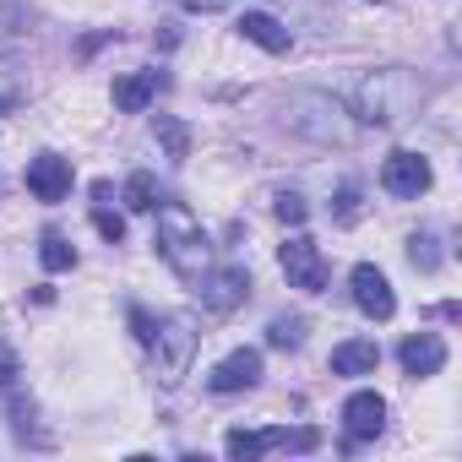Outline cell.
I'll use <instances>...</instances> for the list:
<instances>
[{"instance_id": "17", "label": "cell", "mask_w": 462, "mask_h": 462, "mask_svg": "<svg viewBox=\"0 0 462 462\" xmlns=\"http://www.w3.org/2000/svg\"><path fill=\"white\" fill-rule=\"evenodd\" d=\"M152 131H158V142H163V152H169V158H190V125H185V120L158 115V120H152Z\"/></svg>"}, {"instance_id": "16", "label": "cell", "mask_w": 462, "mask_h": 462, "mask_svg": "<svg viewBox=\"0 0 462 462\" xmlns=\"http://www.w3.org/2000/svg\"><path fill=\"white\" fill-rule=\"evenodd\" d=\"M39 262H44L50 273H66V267H77V245H71L66 235H55V228H44V240H39Z\"/></svg>"}, {"instance_id": "29", "label": "cell", "mask_w": 462, "mask_h": 462, "mask_svg": "<svg viewBox=\"0 0 462 462\" xmlns=\"http://www.w3.org/2000/svg\"><path fill=\"white\" fill-rule=\"evenodd\" d=\"M12 381H17V365H12V359H0V386H12Z\"/></svg>"}, {"instance_id": "18", "label": "cell", "mask_w": 462, "mask_h": 462, "mask_svg": "<svg viewBox=\"0 0 462 462\" xmlns=\"http://www.w3.org/2000/svg\"><path fill=\"white\" fill-rule=\"evenodd\" d=\"M359 217H365V190H359L354 180H343V185H337V196H332V223H343V228H348V223H359Z\"/></svg>"}, {"instance_id": "19", "label": "cell", "mask_w": 462, "mask_h": 462, "mask_svg": "<svg viewBox=\"0 0 462 462\" xmlns=\"http://www.w3.org/2000/svg\"><path fill=\"white\" fill-rule=\"evenodd\" d=\"M125 207H131V212H152V207H158V180H152L147 169H136V174L125 180Z\"/></svg>"}, {"instance_id": "5", "label": "cell", "mask_w": 462, "mask_h": 462, "mask_svg": "<svg viewBox=\"0 0 462 462\" xmlns=\"http://www.w3.org/2000/svg\"><path fill=\"white\" fill-rule=\"evenodd\" d=\"M196 294H201V310L228 316V310H240L251 300V273L245 267H207L196 278Z\"/></svg>"}, {"instance_id": "28", "label": "cell", "mask_w": 462, "mask_h": 462, "mask_svg": "<svg viewBox=\"0 0 462 462\" xmlns=\"http://www.w3.org/2000/svg\"><path fill=\"white\" fill-rule=\"evenodd\" d=\"M180 6H185V12H223L228 0H180Z\"/></svg>"}, {"instance_id": "15", "label": "cell", "mask_w": 462, "mask_h": 462, "mask_svg": "<svg viewBox=\"0 0 462 462\" xmlns=\"http://www.w3.org/2000/svg\"><path fill=\"white\" fill-rule=\"evenodd\" d=\"M240 33H245L251 44H262L267 55H289V44H294L289 28H283L278 17H267V12H245V17H240Z\"/></svg>"}, {"instance_id": "8", "label": "cell", "mask_w": 462, "mask_h": 462, "mask_svg": "<svg viewBox=\"0 0 462 462\" xmlns=\"http://www.w3.org/2000/svg\"><path fill=\"white\" fill-rule=\"evenodd\" d=\"M343 430H348L343 451H354L359 440H375V435L386 430V397H381V392H354V397L343 402Z\"/></svg>"}, {"instance_id": "4", "label": "cell", "mask_w": 462, "mask_h": 462, "mask_svg": "<svg viewBox=\"0 0 462 462\" xmlns=\"http://www.w3.org/2000/svg\"><path fill=\"white\" fill-rule=\"evenodd\" d=\"M196 348H201L196 321H190V316H163V321L152 327V343H147L158 381H163V386H180L185 370H190V359H196Z\"/></svg>"}, {"instance_id": "22", "label": "cell", "mask_w": 462, "mask_h": 462, "mask_svg": "<svg viewBox=\"0 0 462 462\" xmlns=\"http://www.w3.org/2000/svg\"><path fill=\"white\" fill-rule=\"evenodd\" d=\"M408 262H413L419 273H435V267H440V240L430 235V228H424V235H413V240H408Z\"/></svg>"}, {"instance_id": "30", "label": "cell", "mask_w": 462, "mask_h": 462, "mask_svg": "<svg viewBox=\"0 0 462 462\" xmlns=\"http://www.w3.org/2000/svg\"><path fill=\"white\" fill-rule=\"evenodd\" d=\"M375 6H381V0H375Z\"/></svg>"}, {"instance_id": "23", "label": "cell", "mask_w": 462, "mask_h": 462, "mask_svg": "<svg viewBox=\"0 0 462 462\" xmlns=\"http://www.w3.org/2000/svg\"><path fill=\"white\" fill-rule=\"evenodd\" d=\"M23 98H28V88H23L17 66H6V60H0V115H12V109H17Z\"/></svg>"}, {"instance_id": "7", "label": "cell", "mask_w": 462, "mask_h": 462, "mask_svg": "<svg viewBox=\"0 0 462 462\" xmlns=\"http://www.w3.org/2000/svg\"><path fill=\"white\" fill-rule=\"evenodd\" d=\"M381 190H386V196H397V201H413V196H424V190H430V163H424L419 152L397 147V152L381 163Z\"/></svg>"}, {"instance_id": "13", "label": "cell", "mask_w": 462, "mask_h": 462, "mask_svg": "<svg viewBox=\"0 0 462 462\" xmlns=\"http://www.w3.org/2000/svg\"><path fill=\"white\" fill-rule=\"evenodd\" d=\"M158 88H163V71H131V77L115 82V109L120 115H142L158 98Z\"/></svg>"}, {"instance_id": "14", "label": "cell", "mask_w": 462, "mask_h": 462, "mask_svg": "<svg viewBox=\"0 0 462 462\" xmlns=\"http://www.w3.org/2000/svg\"><path fill=\"white\" fill-rule=\"evenodd\" d=\"M375 365H381L375 337H348L332 348V375H375Z\"/></svg>"}, {"instance_id": "26", "label": "cell", "mask_w": 462, "mask_h": 462, "mask_svg": "<svg viewBox=\"0 0 462 462\" xmlns=\"http://www.w3.org/2000/svg\"><path fill=\"white\" fill-rule=\"evenodd\" d=\"M152 327H158V321H152V316H147L142 305H131V332H136V343H142V348L152 343Z\"/></svg>"}, {"instance_id": "24", "label": "cell", "mask_w": 462, "mask_h": 462, "mask_svg": "<svg viewBox=\"0 0 462 462\" xmlns=\"http://www.w3.org/2000/svg\"><path fill=\"white\" fill-rule=\"evenodd\" d=\"M273 212H278L283 223H294V228L310 217V207H305V196H300V190H278V196H273Z\"/></svg>"}, {"instance_id": "27", "label": "cell", "mask_w": 462, "mask_h": 462, "mask_svg": "<svg viewBox=\"0 0 462 462\" xmlns=\"http://www.w3.org/2000/svg\"><path fill=\"white\" fill-rule=\"evenodd\" d=\"M12 28H23V6L17 0H0V33H12Z\"/></svg>"}, {"instance_id": "11", "label": "cell", "mask_w": 462, "mask_h": 462, "mask_svg": "<svg viewBox=\"0 0 462 462\" xmlns=\"http://www.w3.org/2000/svg\"><path fill=\"white\" fill-rule=\"evenodd\" d=\"M28 190H33L39 201H66V196H71V158L39 152V158L28 163Z\"/></svg>"}, {"instance_id": "10", "label": "cell", "mask_w": 462, "mask_h": 462, "mask_svg": "<svg viewBox=\"0 0 462 462\" xmlns=\"http://www.w3.org/2000/svg\"><path fill=\"white\" fill-rule=\"evenodd\" d=\"M348 289H354V305H359L370 321H392L397 294H392V283H386V273H381V267L359 262V267H354V278H348Z\"/></svg>"}, {"instance_id": "21", "label": "cell", "mask_w": 462, "mask_h": 462, "mask_svg": "<svg viewBox=\"0 0 462 462\" xmlns=\"http://www.w3.org/2000/svg\"><path fill=\"white\" fill-rule=\"evenodd\" d=\"M223 451H228V457H240V462H251V457L267 451V435H262V430H228Z\"/></svg>"}, {"instance_id": "25", "label": "cell", "mask_w": 462, "mask_h": 462, "mask_svg": "<svg viewBox=\"0 0 462 462\" xmlns=\"http://www.w3.org/2000/svg\"><path fill=\"white\" fill-rule=\"evenodd\" d=\"M93 223H98V235H104L109 245H120V240H125V217H120V212H109L104 201L93 207Z\"/></svg>"}, {"instance_id": "12", "label": "cell", "mask_w": 462, "mask_h": 462, "mask_svg": "<svg viewBox=\"0 0 462 462\" xmlns=\"http://www.w3.org/2000/svg\"><path fill=\"white\" fill-rule=\"evenodd\" d=\"M397 359H402V370H408L413 381H424V375H440V365H446V343H440L435 332H408L402 348H397Z\"/></svg>"}, {"instance_id": "2", "label": "cell", "mask_w": 462, "mask_h": 462, "mask_svg": "<svg viewBox=\"0 0 462 462\" xmlns=\"http://www.w3.org/2000/svg\"><path fill=\"white\" fill-rule=\"evenodd\" d=\"M419 98H424V93H419L413 71L381 66V71H370V77L354 88V120H365V125H397L402 115H413Z\"/></svg>"}, {"instance_id": "20", "label": "cell", "mask_w": 462, "mask_h": 462, "mask_svg": "<svg viewBox=\"0 0 462 462\" xmlns=\"http://www.w3.org/2000/svg\"><path fill=\"white\" fill-rule=\"evenodd\" d=\"M267 343H273V348H300V343H305V316H273Z\"/></svg>"}, {"instance_id": "9", "label": "cell", "mask_w": 462, "mask_h": 462, "mask_svg": "<svg viewBox=\"0 0 462 462\" xmlns=\"http://www.w3.org/2000/svg\"><path fill=\"white\" fill-rule=\"evenodd\" d=\"M256 381H262V348H235L228 359H217V365H212V375H207V386H212L217 397L251 392Z\"/></svg>"}, {"instance_id": "3", "label": "cell", "mask_w": 462, "mask_h": 462, "mask_svg": "<svg viewBox=\"0 0 462 462\" xmlns=\"http://www.w3.org/2000/svg\"><path fill=\"white\" fill-rule=\"evenodd\" d=\"M283 120H289V131L294 136H305V142H316V147H348L354 142V115L332 98V93H289V104H283Z\"/></svg>"}, {"instance_id": "1", "label": "cell", "mask_w": 462, "mask_h": 462, "mask_svg": "<svg viewBox=\"0 0 462 462\" xmlns=\"http://www.w3.org/2000/svg\"><path fill=\"white\" fill-rule=\"evenodd\" d=\"M158 256L185 278V283H196L207 267H212V245H207V228L196 223V212L185 207V201H163L158 207Z\"/></svg>"}, {"instance_id": "6", "label": "cell", "mask_w": 462, "mask_h": 462, "mask_svg": "<svg viewBox=\"0 0 462 462\" xmlns=\"http://www.w3.org/2000/svg\"><path fill=\"white\" fill-rule=\"evenodd\" d=\"M278 262H283L289 289H305V294H321V289H327V256H321V245H316L310 235H294V240L278 251Z\"/></svg>"}]
</instances>
